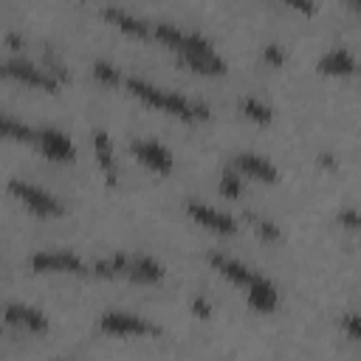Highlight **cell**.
Here are the masks:
<instances>
[{
    "instance_id": "cell-1",
    "label": "cell",
    "mask_w": 361,
    "mask_h": 361,
    "mask_svg": "<svg viewBox=\"0 0 361 361\" xmlns=\"http://www.w3.org/2000/svg\"><path fill=\"white\" fill-rule=\"evenodd\" d=\"M127 90L135 99H141L144 104H149L155 110H164L169 116H178L180 121H206L212 116L206 104L189 102V99H183L178 93H169V90H161V87H155V85H149L144 79H127Z\"/></svg>"
},
{
    "instance_id": "cell-25",
    "label": "cell",
    "mask_w": 361,
    "mask_h": 361,
    "mask_svg": "<svg viewBox=\"0 0 361 361\" xmlns=\"http://www.w3.org/2000/svg\"><path fill=\"white\" fill-rule=\"evenodd\" d=\"M262 59H265L268 65H274V68H282V65H285V51H282L279 45H268V48L262 51Z\"/></svg>"
},
{
    "instance_id": "cell-13",
    "label": "cell",
    "mask_w": 361,
    "mask_h": 361,
    "mask_svg": "<svg viewBox=\"0 0 361 361\" xmlns=\"http://www.w3.org/2000/svg\"><path fill=\"white\" fill-rule=\"evenodd\" d=\"M245 290H248V305H251L254 310H259V313H271V310L276 307V302H279V293H276L274 282H268V279L259 276V274H257V279H254Z\"/></svg>"
},
{
    "instance_id": "cell-27",
    "label": "cell",
    "mask_w": 361,
    "mask_h": 361,
    "mask_svg": "<svg viewBox=\"0 0 361 361\" xmlns=\"http://www.w3.org/2000/svg\"><path fill=\"white\" fill-rule=\"evenodd\" d=\"M285 6H293L302 14H313V0H282Z\"/></svg>"
},
{
    "instance_id": "cell-11",
    "label": "cell",
    "mask_w": 361,
    "mask_h": 361,
    "mask_svg": "<svg viewBox=\"0 0 361 361\" xmlns=\"http://www.w3.org/2000/svg\"><path fill=\"white\" fill-rule=\"evenodd\" d=\"M234 166H237L243 175H248V178H254V180H262V183H276V180H279L276 166H274L271 161L254 155V152H240V155L234 158Z\"/></svg>"
},
{
    "instance_id": "cell-29",
    "label": "cell",
    "mask_w": 361,
    "mask_h": 361,
    "mask_svg": "<svg viewBox=\"0 0 361 361\" xmlns=\"http://www.w3.org/2000/svg\"><path fill=\"white\" fill-rule=\"evenodd\" d=\"M350 6H353V8L358 11V14H361V0H350Z\"/></svg>"
},
{
    "instance_id": "cell-2",
    "label": "cell",
    "mask_w": 361,
    "mask_h": 361,
    "mask_svg": "<svg viewBox=\"0 0 361 361\" xmlns=\"http://www.w3.org/2000/svg\"><path fill=\"white\" fill-rule=\"evenodd\" d=\"M8 192H11L25 209H31V212L39 214V217H59V214L65 212V206H62L54 195H48L45 189H37V186H31V183L8 180Z\"/></svg>"
},
{
    "instance_id": "cell-14",
    "label": "cell",
    "mask_w": 361,
    "mask_h": 361,
    "mask_svg": "<svg viewBox=\"0 0 361 361\" xmlns=\"http://www.w3.org/2000/svg\"><path fill=\"white\" fill-rule=\"evenodd\" d=\"M316 68H319L322 73H327V76H350V73H355V59H353L350 51L333 48V51H327V54L319 59Z\"/></svg>"
},
{
    "instance_id": "cell-12",
    "label": "cell",
    "mask_w": 361,
    "mask_h": 361,
    "mask_svg": "<svg viewBox=\"0 0 361 361\" xmlns=\"http://www.w3.org/2000/svg\"><path fill=\"white\" fill-rule=\"evenodd\" d=\"M124 279L141 282V285H155L164 279V268H161V262H155L149 257H127Z\"/></svg>"
},
{
    "instance_id": "cell-18",
    "label": "cell",
    "mask_w": 361,
    "mask_h": 361,
    "mask_svg": "<svg viewBox=\"0 0 361 361\" xmlns=\"http://www.w3.org/2000/svg\"><path fill=\"white\" fill-rule=\"evenodd\" d=\"M3 135L6 138H14V141H25V144H34L37 141V130L11 118V116H3Z\"/></svg>"
},
{
    "instance_id": "cell-17",
    "label": "cell",
    "mask_w": 361,
    "mask_h": 361,
    "mask_svg": "<svg viewBox=\"0 0 361 361\" xmlns=\"http://www.w3.org/2000/svg\"><path fill=\"white\" fill-rule=\"evenodd\" d=\"M124 265H127V257L124 254H116V257H107V259H99L90 274L99 276V279H121L124 276Z\"/></svg>"
},
{
    "instance_id": "cell-23",
    "label": "cell",
    "mask_w": 361,
    "mask_h": 361,
    "mask_svg": "<svg viewBox=\"0 0 361 361\" xmlns=\"http://www.w3.org/2000/svg\"><path fill=\"white\" fill-rule=\"evenodd\" d=\"M336 220H338V226H344V228H350V231L361 228V212H355V209H341Z\"/></svg>"
},
{
    "instance_id": "cell-4",
    "label": "cell",
    "mask_w": 361,
    "mask_h": 361,
    "mask_svg": "<svg viewBox=\"0 0 361 361\" xmlns=\"http://www.w3.org/2000/svg\"><path fill=\"white\" fill-rule=\"evenodd\" d=\"M31 268L37 274H76V276L90 274V268L71 251H39L31 257Z\"/></svg>"
},
{
    "instance_id": "cell-6",
    "label": "cell",
    "mask_w": 361,
    "mask_h": 361,
    "mask_svg": "<svg viewBox=\"0 0 361 361\" xmlns=\"http://www.w3.org/2000/svg\"><path fill=\"white\" fill-rule=\"evenodd\" d=\"M34 147H39V152L48 158V161H56V164H73L76 158V149L71 144V138L54 127H45V130H37V141Z\"/></svg>"
},
{
    "instance_id": "cell-24",
    "label": "cell",
    "mask_w": 361,
    "mask_h": 361,
    "mask_svg": "<svg viewBox=\"0 0 361 361\" xmlns=\"http://www.w3.org/2000/svg\"><path fill=\"white\" fill-rule=\"evenodd\" d=\"M341 327L350 338H361V316L358 313H344L341 316Z\"/></svg>"
},
{
    "instance_id": "cell-8",
    "label": "cell",
    "mask_w": 361,
    "mask_h": 361,
    "mask_svg": "<svg viewBox=\"0 0 361 361\" xmlns=\"http://www.w3.org/2000/svg\"><path fill=\"white\" fill-rule=\"evenodd\" d=\"M133 155L144 166H149L152 172H158V175H169L172 172V155L158 141H133Z\"/></svg>"
},
{
    "instance_id": "cell-28",
    "label": "cell",
    "mask_w": 361,
    "mask_h": 361,
    "mask_svg": "<svg viewBox=\"0 0 361 361\" xmlns=\"http://www.w3.org/2000/svg\"><path fill=\"white\" fill-rule=\"evenodd\" d=\"M319 164H322V166H327V169H333V166H336L333 155H322V158H319Z\"/></svg>"
},
{
    "instance_id": "cell-21",
    "label": "cell",
    "mask_w": 361,
    "mask_h": 361,
    "mask_svg": "<svg viewBox=\"0 0 361 361\" xmlns=\"http://www.w3.org/2000/svg\"><path fill=\"white\" fill-rule=\"evenodd\" d=\"M93 76L102 82V85H107V87H113V85H118L121 82V76H118V71L110 65V62H104V59H99V62H93Z\"/></svg>"
},
{
    "instance_id": "cell-3",
    "label": "cell",
    "mask_w": 361,
    "mask_h": 361,
    "mask_svg": "<svg viewBox=\"0 0 361 361\" xmlns=\"http://www.w3.org/2000/svg\"><path fill=\"white\" fill-rule=\"evenodd\" d=\"M3 76L6 79H17L23 85H31V87H42L48 93H56L59 87V79L48 71V68H37L25 59H6L3 62Z\"/></svg>"
},
{
    "instance_id": "cell-9",
    "label": "cell",
    "mask_w": 361,
    "mask_h": 361,
    "mask_svg": "<svg viewBox=\"0 0 361 361\" xmlns=\"http://www.w3.org/2000/svg\"><path fill=\"white\" fill-rule=\"evenodd\" d=\"M209 259V265L217 271V274H223L231 285H237V288H248L254 279H257V271H248L243 262H237V259H231V257H226V254H209L206 257Z\"/></svg>"
},
{
    "instance_id": "cell-10",
    "label": "cell",
    "mask_w": 361,
    "mask_h": 361,
    "mask_svg": "<svg viewBox=\"0 0 361 361\" xmlns=\"http://www.w3.org/2000/svg\"><path fill=\"white\" fill-rule=\"evenodd\" d=\"M6 324L8 327H20V330H31V333H45L48 330V319L28 305H6Z\"/></svg>"
},
{
    "instance_id": "cell-15",
    "label": "cell",
    "mask_w": 361,
    "mask_h": 361,
    "mask_svg": "<svg viewBox=\"0 0 361 361\" xmlns=\"http://www.w3.org/2000/svg\"><path fill=\"white\" fill-rule=\"evenodd\" d=\"M102 14H104L107 23H113L116 28H121V31L130 34V37H138V39L149 37V25H147L144 20H138V17L127 14V11H121V8H104Z\"/></svg>"
},
{
    "instance_id": "cell-5",
    "label": "cell",
    "mask_w": 361,
    "mask_h": 361,
    "mask_svg": "<svg viewBox=\"0 0 361 361\" xmlns=\"http://www.w3.org/2000/svg\"><path fill=\"white\" fill-rule=\"evenodd\" d=\"M99 327L110 336H158L161 327L141 319V316H133V313H118V310H110L102 316Z\"/></svg>"
},
{
    "instance_id": "cell-22",
    "label": "cell",
    "mask_w": 361,
    "mask_h": 361,
    "mask_svg": "<svg viewBox=\"0 0 361 361\" xmlns=\"http://www.w3.org/2000/svg\"><path fill=\"white\" fill-rule=\"evenodd\" d=\"M220 192H223L226 197H240V195H243V180H240V175H237L234 169H226V172H223V178H220Z\"/></svg>"
},
{
    "instance_id": "cell-19",
    "label": "cell",
    "mask_w": 361,
    "mask_h": 361,
    "mask_svg": "<svg viewBox=\"0 0 361 361\" xmlns=\"http://www.w3.org/2000/svg\"><path fill=\"white\" fill-rule=\"evenodd\" d=\"M240 110H243L245 118H251V121H257V124H268V121L274 118V110H271L268 104H262L259 99H243V102H240Z\"/></svg>"
},
{
    "instance_id": "cell-26",
    "label": "cell",
    "mask_w": 361,
    "mask_h": 361,
    "mask_svg": "<svg viewBox=\"0 0 361 361\" xmlns=\"http://www.w3.org/2000/svg\"><path fill=\"white\" fill-rule=\"evenodd\" d=\"M192 313H195L197 319H209V316H212V305H209V299L197 296V299L192 302Z\"/></svg>"
},
{
    "instance_id": "cell-7",
    "label": "cell",
    "mask_w": 361,
    "mask_h": 361,
    "mask_svg": "<svg viewBox=\"0 0 361 361\" xmlns=\"http://www.w3.org/2000/svg\"><path fill=\"white\" fill-rule=\"evenodd\" d=\"M186 212H189V217H192L195 223H200V226H206V228H212V231H217V234H226V237L237 234L234 217H228V214H223V212H217V209H212V206H203V203H197V200H189V203H186Z\"/></svg>"
},
{
    "instance_id": "cell-20",
    "label": "cell",
    "mask_w": 361,
    "mask_h": 361,
    "mask_svg": "<svg viewBox=\"0 0 361 361\" xmlns=\"http://www.w3.org/2000/svg\"><path fill=\"white\" fill-rule=\"evenodd\" d=\"M245 220L254 226V231H257V234H259L265 243H274V240H279V228H276L271 220H265V217H257V214H251V212L245 214Z\"/></svg>"
},
{
    "instance_id": "cell-16",
    "label": "cell",
    "mask_w": 361,
    "mask_h": 361,
    "mask_svg": "<svg viewBox=\"0 0 361 361\" xmlns=\"http://www.w3.org/2000/svg\"><path fill=\"white\" fill-rule=\"evenodd\" d=\"M93 147H96V158H99V166H102L107 183L116 186V164H113V149H110V138L104 130L93 133Z\"/></svg>"
}]
</instances>
